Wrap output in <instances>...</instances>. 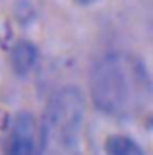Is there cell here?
Returning a JSON list of instances; mask_svg holds the SVG:
<instances>
[{
  "mask_svg": "<svg viewBox=\"0 0 153 155\" xmlns=\"http://www.w3.org/2000/svg\"><path fill=\"white\" fill-rule=\"evenodd\" d=\"M93 103L107 114L130 116L145 107L151 97V80L138 58L112 52L91 70Z\"/></svg>",
  "mask_w": 153,
  "mask_h": 155,
  "instance_id": "1",
  "label": "cell"
},
{
  "mask_svg": "<svg viewBox=\"0 0 153 155\" xmlns=\"http://www.w3.org/2000/svg\"><path fill=\"white\" fill-rule=\"evenodd\" d=\"M83 118V101L78 91L64 89L52 97L41 128L43 151H74L80 142Z\"/></svg>",
  "mask_w": 153,
  "mask_h": 155,
  "instance_id": "2",
  "label": "cell"
},
{
  "mask_svg": "<svg viewBox=\"0 0 153 155\" xmlns=\"http://www.w3.org/2000/svg\"><path fill=\"white\" fill-rule=\"evenodd\" d=\"M33 140H35L33 118L29 114H20L12 126L6 151H10V153H31L35 149Z\"/></svg>",
  "mask_w": 153,
  "mask_h": 155,
  "instance_id": "3",
  "label": "cell"
},
{
  "mask_svg": "<svg viewBox=\"0 0 153 155\" xmlns=\"http://www.w3.org/2000/svg\"><path fill=\"white\" fill-rule=\"evenodd\" d=\"M12 60H14V66H16L18 72H27L33 66V62H35V51H33L31 45L21 43V45H18L14 48Z\"/></svg>",
  "mask_w": 153,
  "mask_h": 155,
  "instance_id": "4",
  "label": "cell"
},
{
  "mask_svg": "<svg viewBox=\"0 0 153 155\" xmlns=\"http://www.w3.org/2000/svg\"><path fill=\"white\" fill-rule=\"evenodd\" d=\"M80 2H93V0H80Z\"/></svg>",
  "mask_w": 153,
  "mask_h": 155,
  "instance_id": "5",
  "label": "cell"
}]
</instances>
